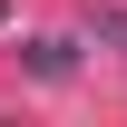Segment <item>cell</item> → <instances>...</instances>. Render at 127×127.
<instances>
[{
	"instance_id": "cell-1",
	"label": "cell",
	"mask_w": 127,
	"mask_h": 127,
	"mask_svg": "<svg viewBox=\"0 0 127 127\" xmlns=\"http://www.w3.org/2000/svg\"><path fill=\"white\" fill-rule=\"evenodd\" d=\"M30 68H39V78H68L78 49H68V39H30Z\"/></svg>"
}]
</instances>
